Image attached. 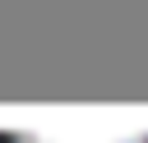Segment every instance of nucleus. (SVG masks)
I'll return each mask as SVG.
<instances>
[{"mask_svg": "<svg viewBox=\"0 0 148 143\" xmlns=\"http://www.w3.org/2000/svg\"><path fill=\"white\" fill-rule=\"evenodd\" d=\"M14 143H148V138L116 129H37V134H18Z\"/></svg>", "mask_w": 148, "mask_h": 143, "instance_id": "obj_1", "label": "nucleus"}]
</instances>
